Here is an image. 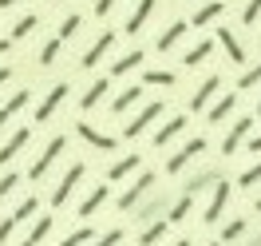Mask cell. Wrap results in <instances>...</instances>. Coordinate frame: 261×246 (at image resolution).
<instances>
[{
  "label": "cell",
  "mask_w": 261,
  "mask_h": 246,
  "mask_svg": "<svg viewBox=\"0 0 261 246\" xmlns=\"http://www.w3.org/2000/svg\"><path fill=\"white\" fill-rule=\"evenodd\" d=\"M233 107H238V96H233V92H226V96L210 107V123H222L226 115H233Z\"/></svg>",
  "instance_id": "24"
},
{
  "label": "cell",
  "mask_w": 261,
  "mask_h": 246,
  "mask_svg": "<svg viewBox=\"0 0 261 246\" xmlns=\"http://www.w3.org/2000/svg\"><path fill=\"white\" fill-rule=\"evenodd\" d=\"M253 207H257V214H261V198H257V203H253Z\"/></svg>",
  "instance_id": "50"
},
{
  "label": "cell",
  "mask_w": 261,
  "mask_h": 246,
  "mask_svg": "<svg viewBox=\"0 0 261 246\" xmlns=\"http://www.w3.org/2000/svg\"><path fill=\"white\" fill-rule=\"evenodd\" d=\"M257 83H261V64H257V68H249L242 80H238V87H242V92H249V87H257Z\"/></svg>",
  "instance_id": "37"
},
{
  "label": "cell",
  "mask_w": 261,
  "mask_h": 246,
  "mask_svg": "<svg viewBox=\"0 0 261 246\" xmlns=\"http://www.w3.org/2000/svg\"><path fill=\"white\" fill-rule=\"evenodd\" d=\"M75 131H80V139H87L91 147H99V151H115V139H111V135H103V131H95L91 123H75Z\"/></svg>",
  "instance_id": "15"
},
{
  "label": "cell",
  "mask_w": 261,
  "mask_h": 246,
  "mask_svg": "<svg viewBox=\"0 0 261 246\" xmlns=\"http://www.w3.org/2000/svg\"><path fill=\"white\" fill-rule=\"evenodd\" d=\"M154 4H159V0H139V4H135V12L127 16V32H130V36H135V32H143V24L150 20Z\"/></svg>",
  "instance_id": "14"
},
{
  "label": "cell",
  "mask_w": 261,
  "mask_h": 246,
  "mask_svg": "<svg viewBox=\"0 0 261 246\" xmlns=\"http://www.w3.org/2000/svg\"><path fill=\"white\" fill-rule=\"evenodd\" d=\"M139 99H143V87H139V83H135V87H123V92L115 96L111 111H115V115H123V111H130V107H135Z\"/></svg>",
  "instance_id": "18"
},
{
  "label": "cell",
  "mask_w": 261,
  "mask_h": 246,
  "mask_svg": "<svg viewBox=\"0 0 261 246\" xmlns=\"http://www.w3.org/2000/svg\"><path fill=\"white\" fill-rule=\"evenodd\" d=\"M261 183V163L249 167V171H242V179H238V187H257Z\"/></svg>",
  "instance_id": "38"
},
{
  "label": "cell",
  "mask_w": 261,
  "mask_h": 246,
  "mask_svg": "<svg viewBox=\"0 0 261 246\" xmlns=\"http://www.w3.org/2000/svg\"><path fill=\"white\" fill-rule=\"evenodd\" d=\"M91 238H95V230H91V227H80V230H71V234H67L60 246H87Z\"/></svg>",
  "instance_id": "32"
},
{
  "label": "cell",
  "mask_w": 261,
  "mask_h": 246,
  "mask_svg": "<svg viewBox=\"0 0 261 246\" xmlns=\"http://www.w3.org/2000/svg\"><path fill=\"white\" fill-rule=\"evenodd\" d=\"M218 179H222L218 171H202V175H194V179L186 183V195H198V191H206V187H210V183H218Z\"/></svg>",
  "instance_id": "27"
},
{
  "label": "cell",
  "mask_w": 261,
  "mask_h": 246,
  "mask_svg": "<svg viewBox=\"0 0 261 246\" xmlns=\"http://www.w3.org/2000/svg\"><path fill=\"white\" fill-rule=\"evenodd\" d=\"M123 242V230H107L103 238H91V246H119Z\"/></svg>",
  "instance_id": "40"
},
{
  "label": "cell",
  "mask_w": 261,
  "mask_h": 246,
  "mask_svg": "<svg viewBox=\"0 0 261 246\" xmlns=\"http://www.w3.org/2000/svg\"><path fill=\"white\" fill-rule=\"evenodd\" d=\"M139 163H143L139 155H127V159H119V163H111V167H107V179H111V183L127 179V175H130V171H135V167H139Z\"/></svg>",
  "instance_id": "23"
},
{
  "label": "cell",
  "mask_w": 261,
  "mask_h": 246,
  "mask_svg": "<svg viewBox=\"0 0 261 246\" xmlns=\"http://www.w3.org/2000/svg\"><path fill=\"white\" fill-rule=\"evenodd\" d=\"M143 80L154 83V87H174V72H166V68H147Z\"/></svg>",
  "instance_id": "28"
},
{
  "label": "cell",
  "mask_w": 261,
  "mask_h": 246,
  "mask_svg": "<svg viewBox=\"0 0 261 246\" xmlns=\"http://www.w3.org/2000/svg\"><path fill=\"white\" fill-rule=\"evenodd\" d=\"M67 92H71L67 83H56V87H51L48 96H44V103L36 107V123H48L51 115H56V107H60V103H64V99H67Z\"/></svg>",
  "instance_id": "6"
},
{
  "label": "cell",
  "mask_w": 261,
  "mask_h": 246,
  "mask_svg": "<svg viewBox=\"0 0 261 246\" xmlns=\"http://www.w3.org/2000/svg\"><path fill=\"white\" fill-rule=\"evenodd\" d=\"M257 242H261V234H257Z\"/></svg>",
  "instance_id": "54"
},
{
  "label": "cell",
  "mask_w": 261,
  "mask_h": 246,
  "mask_svg": "<svg viewBox=\"0 0 261 246\" xmlns=\"http://www.w3.org/2000/svg\"><path fill=\"white\" fill-rule=\"evenodd\" d=\"M242 234H245V218H233V222L222 227V242H233V238H242Z\"/></svg>",
  "instance_id": "33"
},
{
  "label": "cell",
  "mask_w": 261,
  "mask_h": 246,
  "mask_svg": "<svg viewBox=\"0 0 261 246\" xmlns=\"http://www.w3.org/2000/svg\"><path fill=\"white\" fill-rule=\"evenodd\" d=\"M36 207H40L36 198H24V203H20L16 211H12V218H16V222H24V218H32V214H36Z\"/></svg>",
  "instance_id": "36"
},
{
  "label": "cell",
  "mask_w": 261,
  "mask_h": 246,
  "mask_svg": "<svg viewBox=\"0 0 261 246\" xmlns=\"http://www.w3.org/2000/svg\"><path fill=\"white\" fill-rule=\"evenodd\" d=\"M159 115H163V103L154 99V103H147V107H143V111L135 115V119H130L127 127H123V135H127V139H139V135L147 131V127L154 123V119H159Z\"/></svg>",
  "instance_id": "3"
},
{
  "label": "cell",
  "mask_w": 261,
  "mask_h": 246,
  "mask_svg": "<svg viewBox=\"0 0 261 246\" xmlns=\"http://www.w3.org/2000/svg\"><path fill=\"white\" fill-rule=\"evenodd\" d=\"M210 52H214V44H210V40H202L198 48H190L186 56H182V64H186V68H198V64H206V60H210Z\"/></svg>",
  "instance_id": "25"
},
{
  "label": "cell",
  "mask_w": 261,
  "mask_h": 246,
  "mask_svg": "<svg viewBox=\"0 0 261 246\" xmlns=\"http://www.w3.org/2000/svg\"><path fill=\"white\" fill-rule=\"evenodd\" d=\"M174 246H190V242H186V238H182V242H174Z\"/></svg>",
  "instance_id": "51"
},
{
  "label": "cell",
  "mask_w": 261,
  "mask_h": 246,
  "mask_svg": "<svg viewBox=\"0 0 261 246\" xmlns=\"http://www.w3.org/2000/svg\"><path fill=\"white\" fill-rule=\"evenodd\" d=\"M218 87H222V80H218V76H210V80L202 83V87H198L194 96H190V111H202V107H210V99L218 96Z\"/></svg>",
  "instance_id": "13"
},
{
  "label": "cell",
  "mask_w": 261,
  "mask_h": 246,
  "mask_svg": "<svg viewBox=\"0 0 261 246\" xmlns=\"http://www.w3.org/2000/svg\"><path fill=\"white\" fill-rule=\"evenodd\" d=\"M107 195H111V187H95V191H91V195L80 203V218H91V214H95L99 207L107 203Z\"/></svg>",
  "instance_id": "20"
},
{
  "label": "cell",
  "mask_w": 261,
  "mask_h": 246,
  "mask_svg": "<svg viewBox=\"0 0 261 246\" xmlns=\"http://www.w3.org/2000/svg\"><path fill=\"white\" fill-rule=\"evenodd\" d=\"M186 32H190V24H186V20H174V24H170V28L159 36V52H170V48H174V44H178Z\"/></svg>",
  "instance_id": "19"
},
{
  "label": "cell",
  "mask_w": 261,
  "mask_h": 246,
  "mask_svg": "<svg viewBox=\"0 0 261 246\" xmlns=\"http://www.w3.org/2000/svg\"><path fill=\"white\" fill-rule=\"evenodd\" d=\"M150 187H154V175H150V171H143V175H139V179L130 183V187L123 191V195H119V211H130V207H135L139 198L147 195Z\"/></svg>",
  "instance_id": "5"
},
{
  "label": "cell",
  "mask_w": 261,
  "mask_h": 246,
  "mask_svg": "<svg viewBox=\"0 0 261 246\" xmlns=\"http://www.w3.org/2000/svg\"><path fill=\"white\" fill-rule=\"evenodd\" d=\"M16 230V218L8 214V218H0V242H8V234Z\"/></svg>",
  "instance_id": "42"
},
{
  "label": "cell",
  "mask_w": 261,
  "mask_h": 246,
  "mask_svg": "<svg viewBox=\"0 0 261 246\" xmlns=\"http://www.w3.org/2000/svg\"><path fill=\"white\" fill-rule=\"evenodd\" d=\"M16 187H20V175H16V171H8V175L0 179V198H4V195H12Z\"/></svg>",
  "instance_id": "39"
},
{
  "label": "cell",
  "mask_w": 261,
  "mask_h": 246,
  "mask_svg": "<svg viewBox=\"0 0 261 246\" xmlns=\"http://www.w3.org/2000/svg\"><path fill=\"white\" fill-rule=\"evenodd\" d=\"M107 92H111V80L103 76V80H95V83H91V87H87V92H83L80 107H83V111H91V107H99V99L107 96Z\"/></svg>",
  "instance_id": "17"
},
{
  "label": "cell",
  "mask_w": 261,
  "mask_h": 246,
  "mask_svg": "<svg viewBox=\"0 0 261 246\" xmlns=\"http://www.w3.org/2000/svg\"><path fill=\"white\" fill-rule=\"evenodd\" d=\"M143 60H147V56H143L139 48H135V52H127V56H119V60L111 64V76H127V72H135V68L143 64Z\"/></svg>",
  "instance_id": "22"
},
{
  "label": "cell",
  "mask_w": 261,
  "mask_h": 246,
  "mask_svg": "<svg viewBox=\"0 0 261 246\" xmlns=\"http://www.w3.org/2000/svg\"><path fill=\"white\" fill-rule=\"evenodd\" d=\"M111 44H115V32H99V40H95V44H91L87 52H83V60H80V64H83V68H95L99 60H103V56L111 52Z\"/></svg>",
  "instance_id": "9"
},
{
  "label": "cell",
  "mask_w": 261,
  "mask_h": 246,
  "mask_svg": "<svg viewBox=\"0 0 261 246\" xmlns=\"http://www.w3.org/2000/svg\"><path fill=\"white\" fill-rule=\"evenodd\" d=\"M249 131H253V119H238V123L229 127V135L222 139V155H233V151L245 143V135H249Z\"/></svg>",
  "instance_id": "7"
},
{
  "label": "cell",
  "mask_w": 261,
  "mask_h": 246,
  "mask_svg": "<svg viewBox=\"0 0 261 246\" xmlns=\"http://www.w3.org/2000/svg\"><path fill=\"white\" fill-rule=\"evenodd\" d=\"M48 230H51V218H36V227H32V234H28V242H44V238H48Z\"/></svg>",
  "instance_id": "34"
},
{
  "label": "cell",
  "mask_w": 261,
  "mask_h": 246,
  "mask_svg": "<svg viewBox=\"0 0 261 246\" xmlns=\"http://www.w3.org/2000/svg\"><path fill=\"white\" fill-rule=\"evenodd\" d=\"M210 147V143H206V139H202V135H198V139H190V143H186V147L178 151V155H170V159H166V175H178L182 167L190 163V159H194V155H202V151Z\"/></svg>",
  "instance_id": "4"
},
{
  "label": "cell",
  "mask_w": 261,
  "mask_h": 246,
  "mask_svg": "<svg viewBox=\"0 0 261 246\" xmlns=\"http://www.w3.org/2000/svg\"><path fill=\"white\" fill-rule=\"evenodd\" d=\"M20 0H0V8H16Z\"/></svg>",
  "instance_id": "48"
},
{
  "label": "cell",
  "mask_w": 261,
  "mask_h": 246,
  "mask_svg": "<svg viewBox=\"0 0 261 246\" xmlns=\"http://www.w3.org/2000/svg\"><path fill=\"white\" fill-rule=\"evenodd\" d=\"M182 131H186V115H170L163 127L154 131V147H166V143H170V139H178Z\"/></svg>",
  "instance_id": "10"
},
{
  "label": "cell",
  "mask_w": 261,
  "mask_h": 246,
  "mask_svg": "<svg viewBox=\"0 0 261 246\" xmlns=\"http://www.w3.org/2000/svg\"><path fill=\"white\" fill-rule=\"evenodd\" d=\"M257 16H261V0H249L245 12H242V20H245V24H257Z\"/></svg>",
  "instance_id": "41"
},
{
  "label": "cell",
  "mask_w": 261,
  "mask_h": 246,
  "mask_svg": "<svg viewBox=\"0 0 261 246\" xmlns=\"http://www.w3.org/2000/svg\"><path fill=\"white\" fill-rule=\"evenodd\" d=\"M64 147H67V139H64V135H56V139H51L48 147H44V155H40V159H36V163H32V171H28V175H32V179L40 183V179H44V175H48V167L56 163L60 155H64Z\"/></svg>",
  "instance_id": "1"
},
{
  "label": "cell",
  "mask_w": 261,
  "mask_h": 246,
  "mask_svg": "<svg viewBox=\"0 0 261 246\" xmlns=\"http://www.w3.org/2000/svg\"><path fill=\"white\" fill-rule=\"evenodd\" d=\"M28 92H12V96L4 99V103H0V131H4V127H8V119H12V115L16 111H24V107H28Z\"/></svg>",
  "instance_id": "12"
},
{
  "label": "cell",
  "mask_w": 261,
  "mask_h": 246,
  "mask_svg": "<svg viewBox=\"0 0 261 246\" xmlns=\"http://www.w3.org/2000/svg\"><path fill=\"white\" fill-rule=\"evenodd\" d=\"M8 80H12V68H0V87H4Z\"/></svg>",
  "instance_id": "47"
},
{
  "label": "cell",
  "mask_w": 261,
  "mask_h": 246,
  "mask_svg": "<svg viewBox=\"0 0 261 246\" xmlns=\"http://www.w3.org/2000/svg\"><path fill=\"white\" fill-rule=\"evenodd\" d=\"M222 8H226L222 0H214V4H202V8L194 12V20H190V24H194V28H206V24H214V20L222 16Z\"/></svg>",
  "instance_id": "21"
},
{
  "label": "cell",
  "mask_w": 261,
  "mask_h": 246,
  "mask_svg": "<svg viewBox=\"0 0 261 246\" xmlns=\"http://www.w3.org/2000/svg\"><path fill=\"white\" fill-rule=\"evenodd\" d=\"M226 203H229V183L218 179L214 183V198H210V207H206V222H218L222 211H226Z\"/></svg>",
  "instance_id": "8"
},
{
  "label": "cell",
  "mask_w": 261,
  "mask_h": 246,
  "mask_svg": "<svg viewBox=\"0 0 261 246\" xmlns=\"http://www.w3.org/2000/svg\"><path fill=\"white\" fill-rule=\"evenodd\" d=\"M115 4H119V0H95V16H107Z\"/></svg>",
  "instance_id": "43"
},
{
  "label": "cell",
  "mask_w": 261,
  "mask_h": 246,
  "mask_svg": "<svg viewBox=\"0 0 261 246\" xmlns=\"http://www.w3.org/2000/svg\"><path fill=\"white\" fill-rule=\"evenodd\" d=\"M166 227H170V218H159V222H150V227L143 230V238H139V242H143V246H154V242H159V238L166 234Z\"/></svg>",
  "instance_id": "29"
},
{
  "label": "cell",
  "mask_w": 261,
  "mask_h": 246,
  "mask_svg": "<svg viewBox=\"0 0 261 246\" xmlns=\"http://www.w3.org/2000/svg\"><path fill=\"white\" fill-rule=\"evenodd\" d=\"M20 246H36V242H28V238H24V242H20Z\"/></svg>",
  "instance_id": "49"
},
{
  "label": "cell",
  "mask_w": 261,
  "mask_h": 246,
  "mask_svg": "<svg viewBox=\"0 0 261 246\" xmlns=\"http://www.w3.org/2000/svg\"><path fill=\"white\" fill-rule=\"evenodd\" d=\"M36 24H40V16H20L16 24H12V32H8V36H12V40H24V36L36 32Z\"/></svg>",
  "instance_id": "30"
},
{
  "label": "cell",
  "mask_w": 261,
  "mask_h": 246,
  "mask_svg": "<svg viewBox=\"0 0 261 246\" xmlns=\"http://www.w3.org/2000/svg\"><path fill=\"white\" fill-rule=\"evenodd\" d=\"M163 207H166V203H150V207H147V211H143V214H139V218H154V214L163 211Z\"/></svg>",
  "instance_id": "44"
},
{
  "label": "cell",
  "mask_w": 261,
  "mask_h": 246,
  "mask_svg": "<svg viewBox=\"0 0 261 246\" xmlns=\"http://www.w3.org/2000/svg\"><path fill=\"white\" fill-rule=\"evenodd\" d=\"M80 24H83V16H75V12H71V16L60 24V40H71V36L80 32Z\"/></svg>",
  "instance_id": "35"
},
{
  "label": "cell",
  "mask_w": 261,
  "mask_h": 246,
  "mask_svg": "<svg viewBox=\"0 0 261 246\" xmlns=\"http://www.w3.org/2000/svg\"><path fill=\"white\" fill-rule=\"evenodd\" d=\"M190 211H194V195H186V191H182V198L170 207L166 218H170V222H182V218H190Z\"/></svg>",
  "instance_id": "26"
},
{
  "label": "cell",
  "mask_w": 261,
  "mask_h": 246,
  "mask_svg": "<svg viewBox=\"0 0 261 246\" xmlns=\"http://www.w3.org/2000/svg\"><path fill=\"white\" fill-rule=\"evenodd\" d=\"M257 115H261V103H257Z\"/></svg>",
  "instance_id": "53"
},
{
  "label": "cell",
  "mask_w": 261,
  "mask_h": 246,
  "mask_svg": "<svg viewBox=\"0 0 261 246\" xmlns=\"http://www.w3.org/2000/svg\"><path fill=\"white\" fill-rule=\"evenodd\" d=\"M28 139H32V131H28V127H20V131H12V139H8L4 147H0V167H4V163H12V159H16L20 151L28 147Z\"/></svg>",
  "instance_id": "11"
},
{
  "label": "cell",
  "mask_w": 261,
  "mask_h": 246,
  "mask_svg": "<svg viewBox=\"0 0 261 246\" xmlns=\"http://www.w3.org/2000/svg\"><path fill=\"white\" fill-rule=\"evenodd\" d=\"M249 151H253V155H261V135H253V139H249Z\"/></svg>",
  "instance_id": "45"
},
{
  "label": "cell",
  "mask_w": 261,
  "mask_h": 246,
  "mask_svg": "<svg viewBox=\"0 0 261 246\" xmlns=\"http://www.w3.org/2000/svg\"><path fill=\"white\" fill-rule=\"evenodd\" d=\"M12 44H16V40H12V36H4V40H0V56H4V52L12 48Z\"/></svg>",
  "instance_id": "46"
},
{
  "label": "cell",
  "mask_w": 261,
  "mask_h": 246,
  "mask_svg": "<svg viewBox=\"0 0 261 246\" xmlns=\"http://www.w3.org/2000/svg\"><path fill=\"white\" fill-rule=\"evenodd\" d=\"M83 171H87L83 163H71V167H67V175L60 179V187L51 191V207H64L67 198H71V191H75V187H80V179H83Z\"/></svg>",
  "instance_id": "2"
},
{
  "label": "cell",
  "mask_w": 261,
  "mask_h": 246,
  "mask_svg": "<svg viewBox=\"0 0 261 246\" xmlns=\"http://www.w3.org/2000/svg\"><path fill=\"white\" fill-rule=\"evenodd\" d=\"M210 246H222V242H210Z\"/></svg>",
  "instance_id": "52"
},
{
  "label": "cell",
  "mask_w": 261,
  "mask_h": 246,
  "mask_svg": "<svg viewBox=\"0 0 261 246\" xmlns=\"http://www.w3.org/2000/svg\"><path fill=\"white\" fill-rule=\"evenodd\" d=\"M218 44L226 48L229 64H245V52H242V44H238V36L229 32V28H218Z\"/></svg>",
  "instance_id": "16"
},
{
  "label": "cell",
  "mask_w": 261,
  "mask_h": 246,
  "mask_svg": "<svg viewBox=\"0 0 261 246\" xmlns=\"http://www.w3.org/2000/svg\"><path fill=\"white\" fill-rule=\"evenodd\" d=\"M60 48H64V40H60V36H51L48 44L40 48V64H44V68H51V64H56V56H60Z\"/></svg>",
  "instance_id": "31"
}]
</instances>
